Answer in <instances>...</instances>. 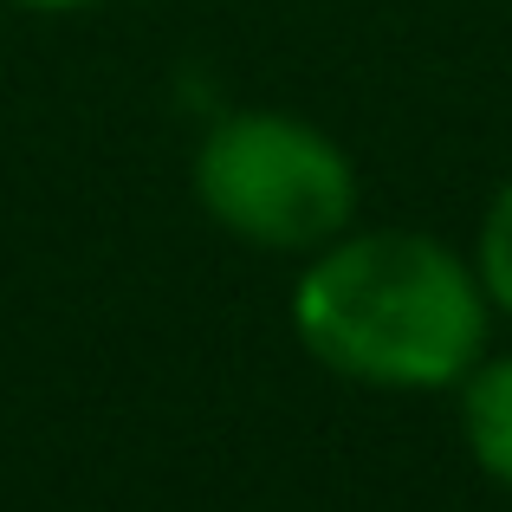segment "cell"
Here are the masks:
<instances>
[{
  "label": "cell",
  "mask_w": 512,
  "mask_h": 512,
  "mask_svg": "<svg viewBox=\"0 0 512 512\" xmlns=\"http://www.w3.org/2000/svg\"><path fill=\"white\" fill-rule=\"evenodd\" d=\"M474 273H480V286H487V305H500V312L512 318V182L493 195L487 221H480Z\"/></svg>",
  "instance_id": "cell-4"
},
{
  "label": "cell",
  "mask_w": 512,
  "mask_h": 512,
  "mask_svg": "<svg viewBox=\"0 0 512 512\" xmlns=\"http://www.w3.org/2000/svg\"><path fill=\"white\" fill-rule=\"evenodd\" d=\"M195 195L227 234L273 253L331 247L357 208V169L305 117L247 111L208 130L195 156Z\"/></svg>",
  "instance_id": "cell-2"
},
{
  "label": "cell",
  "mask_w": 512,
  "mask_h": 512,
  "mask_svg": "<svg viewBox=\"0 0 512 512\" xmlns=\"http://www.w3.org/2000/svg\"><path fill=\"white\" fill-rule=\"evenodd\" d=\"M487 286L428 234H350L299 279L292 325L331 370L376 389H448L487 350Z\"/></svg>",
  "instance_id": "cell-1"
},
{
  "label": "cell",
  "mask_w": 512,
  "mask_h": 512,
  "mask_svg": "<svg viewBox=\"0 0 512 512\" xmlns=\"http://www.w3.org/2000/svg\"><path fill=\"white\" fill-rule=\"evenodd\" d=\"M461 435L480 474L512 493V357H480L461 376Z\"/></svg>",
  "instance_id": "cell-3"
},
{
  "label": "cell",
  "mask_w": 512,
  "mask_h": 512,
  "mask_svg": "<svg viewBox=\"0 0 512 512\" xmlns=\"http://www.w3.org/2000/svg\"><path fill=\"white\" fill-rule=\"evenodd\" d=\"M26 7H46V13H72V7H91V0H26Z\"/></svg>",
  "instance_id": "cell-5"
}]
</instances>
